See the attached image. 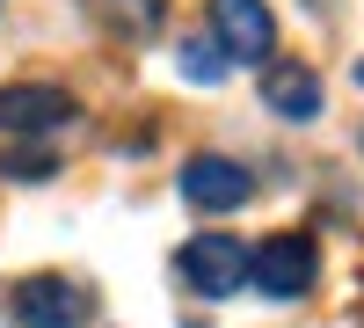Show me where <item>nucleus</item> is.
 <instances>
[{
	"label": "nucleus",
	"instance_id": "obj_6",
	"mask_svg": "<svg viewBox=\"0 0 364 328\" xmlns=\"http://www.w3.org/2000/svg\"><path fill=\"white\" fill-rule=\"evenodd\" d=\"M66 117H73L66 88H44V80L0 88V139H37V132H58Z\"/></svg>",
	"mask_w": 364,
	"mask_h": 328
},
{
	"label": "nucleus",
	"instance_id": "obj_8",
	"mask_svg": "<svg viewBox=\"0 0 364 328\" xmlns=\"http://www.w3.org/2000/svg\"><path fill=\"white\" fill-rule=\"evenodd\" d=\"M175 66H182V80H197V88H211V80H226V51H219V37H182V51H175Z\"/></svg>",
	"mask_w": 364,
	"mask_h": 328
},
{
	"label": "nucleus",
	"instance_id": "obj_4",
	"mask_svg": "<svg viewBox=\"0 0 364 328\" xmlns=\"http://www.w3.org/2000/svg\"><path fill=\"white\" fill-rule=\"evenodd\" d=\"M175 190H182V204H197V212H233V204L255 197V175L240 161H226V154H197V161L175 168Z\"/></svg>",
	"mask_w": 364,
	"mask_h": 328
},
{
	"label": "nucleus",
	"instance_id": "obj_9",
	"mask_svg": "<svg viewBox=\"0 0 364 328\" xmlns=\"http://www.w3.org/2000/svg\"><path fill=\"white\" fill-rule=\"evenodd\" d=\"M58 161L44 154V146H0V183H44Z\"/></svg>",
	"mask_w": 364,
	"mask_h": 328
},
{
	"label": "nucleus",
	"instance_id": "obj_2",
	"mask_svg": "<svg viewBox=\"0 0 364 328\" xmlns=\"http://www.w3.org/2000/svg\"><path fill=\"white\" fill-rule=\"evenodd\" d=\"M8 314H15V328H80L95 314V292L73 277H22L8 292Z\"/></svg>",
	"mask_w": 364,
	"mask_h": 328
},
{
	"label": "nucleus",
	"instance_id": "obj_5",
	"mask_svg": "<svg viewBox=\"0 0 364 328\" xmlns=\"http://www.w3.org/2000/svg\"><path fill=\"white\" fill-rule=\"evenodd\" d=\"M211 37H219V51L240 58V66H269L277 22H269L262 0H211Z\"/></svg>",
	"mask_w": 364,
	"mask_h": 328
},
{
	"label": "nucleus",
	"instance_id": "obj_11",
	"mask_svg": "<svg viewBox=\"0 0 364 328\" xmlns=\"http://www.w3.org/2000/svg\"><path fill=\"white\" fill-rule=\"evenodd\" d=\"M357 146H364V139H357Z\"/></svg>",
	"mask_w": 364,
	"mask_h": 328
},
{
	"label": "nucleus",
	"instance_id": "obj_7",
	"mask_svg": "<svg viewBox=\"0 0 364 328\" xmlns=\"http://www.w3.org/2000/svg\"><path fill=\"white\" fill-rule=\"evenodd\" d=\"M262 102L284 117V125H314L321 117V73L314 66H269L262 73Z\"/></svg>",
	"mask_w": 364,
	"mask_h": 328
},
{
	"label": "nucleus",
	"instance_id": "obj_3",
	"mask_svg": "<svg viewBox=\"0 0 364 328\" xmlns=\"http://www.w3.org/2000/svg\"><path fill=\"white\" fill-rule=\"evenodd\" d=\"M175 270L190 277V292L226 300V292H240V277H248V248H240L233 233H197V241H182Z\"/></svg>",
	"mask_w": 364,
	"mask_h": 328
},
{
	"label": "nucleus",
	"instance_id": "obj_10",
	"mask_svg": "<svg viewBox=\"0 0 364 328\" xmlns=\"http://www.w3.org/2000/svg\"><path fill=\"white\" fill-rule=\"evenodd\" d=\"M117 15H124L132 29H154L161 22V0H117Z\"/></svg>",
	"mask_w": 364,
	"mask_h": 328
},
{
	"label": "nucleus",
	"instance_id": "obj_1",
	"mask_svg": "<svg viewBox=\"0 0 364 328\" xmlns=\"http://www.w3.org/2000/svg\"><path fill=\"white\" fill-rule=\"evenodd\" d=\"M314 277H321V248L306 233H269V241L248 255V285L262 300H306Z\"/></svg>",
	"mask_w": 364,
	"mask_h": 328
}]
</instances>
